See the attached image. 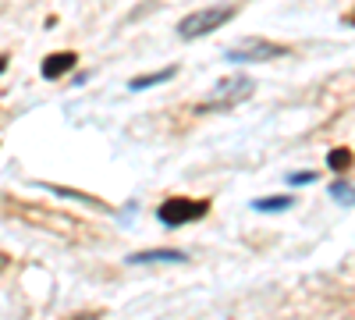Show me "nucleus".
Returning a JSON list of instances; mask_svg holds the SVG:
<instances>
[{
  "mask_svg": "<svg viewBox=\"0 0 355 320\" xmlns=\"http://www.w3.org/2000/svg\"><path fill=\"white\" fill-rule=\"evenodd\" d=\"M234 18V8H206V11H192L178 22V36L182 40H199L206 33H214V28L227 25Z\"/></svg>",
  "mask_w": 355,
  "mask_h": 320,
  "instance_id": "nucleus-2",
  "label": "nucleus"
},
{
  "mask_svg": "<svg viewBox=\"0 0 355 320\" xmlns=\"http://www.w3.org/2000/svg\"><path fill=\"white\" fill-rule=\"evenodd\" d=\"M284 47L270 43V40H242L239 47L227 50V61L234 65H259V61H270V57H281Z\"/></svg>",
  "mask_w": 355,
  "mask_h": 320,
  "instance_id": "nucleus-4",
  "label": "nucleus"
},
{
  "mask_svg": "<svg viewBox=\"0 0 355 320\" xmlns=\"http://www.w3.org/2000/svg\"><path fill=\"white\" fill-rule=\"evenodd\" d=\"M331 196L338 203H355V189H348V185H331Z\"/></svg>",
  "mask_w": 355,
  "mask_h": 320,
  "instance_id": "nucleus-10",
  "label": "nucleus"
},
{
  "mask_svg": "<svg viewBox=\"0 0 355 320\" xmlns=\"http://www.w3.org/2000/svg\"><path fill=\"white\" fill-rule=\"evenodd\" d=\"M252 90H256V82L249 75H227L210 90V96L202 100V110H231V107H239L242 100H249Z\"/></svg>",
  "mask_w": 355,
  "mask_h": 320,
  "instance_id": "nucleus-1",
  "label": "nucleus"
},
{
  "mask_svg": "<svg viewBox=\"0 0 355 320\" xmlns=\"http://www.w3.org/2000/svg\"><path fill=\"white\" fill-rule=\"evenodd\" d=\"M128 264H185V253L182 249H146L128 256Z\"/></svg>",
  "mask_w": 355,
  "mask_h": 320,
  "instance_id": "nucleus-5",
  "label": "nucleus"
},
{
  "mask_svg": "<svg viewBox=\"0 0 355 320\" xmlns=\"http://www.w3.org/2000/svg\"><path fill=\"white\" fill-rule=\"evenodd\" d=\"M291 207V196H270V199H252V210L259 214H277V210H288Z\"/></svg>",
  "mask_w": 355,
  "mask_h": 320,
  "instance_id": "nucleus-7",
  "label": "nucleus"
},
{
  "mask_svg": "<svg viewBox=\"0 0 355 320\" xmlns=\"http://www.w3.org/2000/svg\"><path fill=\"white\" fill-rule=\"evenodd\" d=\"M68 68H75V53L64 50V53H50L43 61V78H61Z\"/></svg>",
  "mask_w": 355,
  "mask_h": 320,
  "instance_id": "nucleus-6",
  "label": "nucleus"
},
{
  "mask_svg": "<svg viewBox=\"0 0 355 320\" xmlns=\"http://www.w3.org/2000/svg\"><path fill=\"white\" fill-rule=\"evenodd\" d=\"M316 182V174L313 171H302V174H288V185H309Z\"/></svg>",
  "mask_w": 355,
  "mask_h": 320,
  "instance_id": "nucleus-11",
  "label": "nucleus"
},
{
  "mask_svg": "<svg viewBox=\"0 0 355 320\" xmlns=\"http://www.w3.org/2000/svg\"><path fill=\"white\" fill-rule=\"evenodd\" d=\"M206 203L202 199H167V203H160V210H157V217L167 224V228H178V224H189V221H199V217H206Z\"/></svg>",
  "mask_w": 355,
  "mask_h": 320,
  "instance_id": "nucleus-3",
  "label": "nucleus"
},
{
  "mask_svg": "<svg viewBox=\"0 0 355 320\" xmlns=\"http://www.w3.org/2000/svg\"><path fill=\"white\" fill-rule=\"evenodd\" d=\"M327 164H331L334 171H345V167L352 164V153H348V150H334V153L327 157Z\"/></svg>",
  "mask_w": 355,
  "mask_h": 320,
  "instance_id": "nucleus-9",
  "label": "nucleus"
},
{
  "mask_svg": "<svg viewBox=\"0 0 355 320\" xmlns=\"http://www.w3.org/2000/svg\"><path fill=\"white\" fill-rule=\"evenodd\" d=\"M174 78V68H164V71H157V75H139V78H132L128 85L132 90H150V85H160V82H171Z\"/></svg>",
  "mask_w": 355,
  "mask_h": 320,
  "instance_id": "nucleus-8",
  "label": "nucleus"
}]
</instances>
